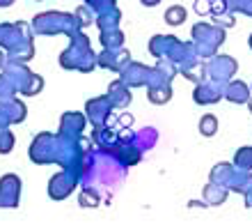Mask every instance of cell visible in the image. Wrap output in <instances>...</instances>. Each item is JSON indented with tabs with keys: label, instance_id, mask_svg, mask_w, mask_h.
Instances as JSON below:
<instances>
[{
	"label": "cell",
	"instance_id": "obj_2",
	"mask_svg": "<svg viewBox=\"0 0 252 223\" xmlns=\"http://www.w3.org/2000/svg\"><path fill=\"white\" fill-rule=\"evenodd\" d=\"M184 19H186V9L184 7H172L167 12V23L170 26H179V23H184Z\"/></svg>",
	"mask_w": 252,
	"mask_h": 223
},
{
	"label": "cell",
	"instance_id": "obj_1",
	"mask_svg": "<svg viewBox=\"0 0 252 223\" xmlns=\"http://www.w3.org/2000/svg\"><path fill=\"white\" fill-rule=\"evenodd\" d=\"M216 129H218L216 117H213V115H204V117H202V122H199V131H202L204 136H213V134H216Z\"/></svg>",
	"mask_w": 252,
	"mask_h": 223
}]
</instances>
